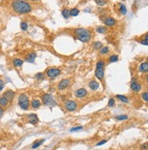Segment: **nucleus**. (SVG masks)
Returning a JSON list of instances; mask_svg holds the SVG:
<instances>
[{"label":"nucleus","instance_id":"11","mask_svg":"<svg viewBox=\"0 0 148 150\" xmlns=\"http://www.w3.org/2000/svg\"><path fill=\"white\" fill-rule=\"evenodd\" d=\"M95 76L99 81H102L105 78V68H95Z\"/></svg>","mask_w":148,"mask_h":150},{"label":"nucleus","instance_id":"14","mask_svg":"<svg viewBox=\"0 0 148 150\" xmlns=\"http://www.w3.org/2000/svg\"><path fill=\"white\" fill-rule=\"evenodd\" d=\"M138 70L140 73H143V74H147L148 73V62H143V63L140 64V66L138 67Z\"/></svg>","mask_w":148,"mask_h":150},{"label":"nucleus","instance_id":"35","mask_svg":"<svg viewBox=\"0 0 148 150\" xmlns=\"http://www.w3.org/2000/svg\"><path fill=\"white\" fill-rule=\"evenodd\" d=\"M141 98H142V99H143V100H145L146 102H148V92L142 93V95H141Z\"/></svg>","mask_w":148,"mask_h":150},{"label":"nucleus","instance_id":"24","mask_svg":"<svg viewBox=\"0 0 148 150\" xmlns=\"http://www.w3.org/2000/svg\"><path fill=\"white\" fill-rule=\"evenodd\" d=\"M44 142H45V139H40V140H37V141H35L34 144L32 145V148H33V149H36V148H39L40 146L42 145Z\"/></svg>","mask_w":148,"mask_h":150},{"label":"nucleus","instance_id":"3","mask_svg":"<svg viewBox=\"0 0 148 150\" xmlns=\"http://www.w3.org/2000/svg\"><path fill=\"white\" fill-rule=\"evenodd\" d=\"M18 105L23 110H27L30 106L29 98L26 94H20L18 97Z\"/></svg>","mask_w":148,"mask_h":150},{"label":"nucleus","instance_id":"43","mask_svg":"<svg viewBox=\"0 0 148 150\" xmlns=\"http://www.w3.org/2000/svg\"><path fill=\"white\" fill-rule=\"evenodd\" d=\"M146 82L148 83V73H147V75H146Z\"/></svg>","mask_w":148,"mask_h":150},{"label":"nucleus","instance_id":"16","mask_svg":"<svg viewBox=\"0 0 148 150\" xmlns=\"http://www.w3.org/2000/svg\"><path fill=\"white\" fill-rule=\"evenodd\" d=\"M36 57H37V54H36V53H34V52L29 53V54L26 56L25 61H27V62H28V63H34Z\"/></svg>","mask_w":148,"mask_h":150},{"label":"nucleus","instance_id":"38","mask_svg":"<svg viewBox=\"0 0 148 150\" xmlns=\"http://www.w3.org/2000/svg\"><path fill=\"white\" fill-rule=\"evenodd\" d=\"M108 140L107 139H103V140H101V141H99L98 143H96V147H99V146H102V145H104V144H106V142H107Z\"/></svg>","mask_w":148,"mask_h":150},{"label":"nucleus","instance_id":"13","mask_svg":"<svg viewBox=\"0 0 148 150\" xmlns=\"http://www.w3.org/2000/svg\"><path fill=\"white\" fill-rule=\"evenodd\" d=\"M27 118H28V122L32 125L37 124L38 121H39V118H38V116L36 114H30V115H28Z\"/></svg>","mask_w":148,"mask_h":150},{"label":"nucleus","instance_id":"30","mask_svg":"<svg viewBox=\"0 0 148 150\" xmlns=\"http://www.w3.org/2000/svg\"><path fill=\"white\" fill-rule=\"evenodd\" d=\"M128 118H129V117H128V116H126V115H120V116H115V119L118 120V121H124V120H127Z\"/></svg>","mask_w":148,"mask_h":150},{"label":"nucleus","instance_id":"34","mask_svg":"<svg viewBox=\"0 0 148 150\" xmlns=\"http://www.w3.org/2000/svg\"><path fill=\"white\" fill-rule=\"evenodd\" d=\"M114 105H115V100H114V98H111L108 100V106L109 107H114Z\"/></svg>","mask_w":148,"mask_h":150},{"label":"nucleus","instance_id":"17","mask_svg":"<svg viewBox=\"0 0 148 150\" xmlns=\"http://www.w3.org/2000/svg\"><path fill=\"white\" fill-rule=\"evenodd\" d=\"M12 63H13L15 67H20V66H23L24 60H22L21 58H14L13 60H12Z\"/></svg>","mask_w":148,"mask_h":150},{"label":"nucleus","instance_id":"33","mask_svg":"<svg viewBox=\"0 0 148 150\" xmlns=\"http://www.w3.org/2000/svg\"><path fill=\"white\" fill-rule=\"evenodd\" d=\"M20 27H21V29L23 30V31H27V28H28V24H27V22H21L20 23Z\"/></svg>","mask_w":148,"mask_h":150},{"label":"nucleus","instance_id":"26","mask_svg":"<svg viewBox=\"0 0 148 150\" xmlns=\"http://www.w3.org/2000/svg\"><path fill=\"white\" fill-rule=\"evenodd\" d=\"M119 12L122 14V15H126L127 13V9H126V6L124 5V4H119Z\"/></svg>","mask_w":148,"mask_h":150},{"label":"nucleus","instance_id":"22","mask_svg":"<svg viewBox=\"0 0 148 150\" xmlns=\"http://www.w3.org/2000/svg\"><path fill=\"white\" fill-rule=\"evenodd\" d=\"M115 98H116L118 100H120V101H121V102H123V103H125V104L129 103V98H127V97H125V96H124V95H116V97H115Z\"/></svg>","mask_w":148,"mask_h":150},{"label":"nucleus","instance_id":"18","mask_svg":"<svg viewBox=\"0 0 148 150\" xmlns=\"http://www.w3.org/2000/svg\"><path fill=\"white\" fill-rule=\"evenodd\" d=\"M30 105L35 109H37V108H39L41 106V101L38 99H33L31 101V103H30Z\"/></svg>","mask_w":148,"mask_h":150},{"label":"nucleus","instance_id":"15","mask_svg":"<svg viewBox=\"0 0 148 150\" xmlns=\"http://www.w3.org/2000/svg\"><path fill=\"white\" fill-rule=\"evenodd\" d=\"M15 95H16V93L14 92L13 90H11V89H8L6 90L4 94H3V97H5V98H7L9 101L10 100H13L14 98H15Z\"/></svg>","mask_w":148,"mask_h":150},{"label":"nucleus","instance_id":"32","mask_svg":"<svg viewBox=\"0 0 148 150\" xmlns=\"http://www.w3.org/2000/svg\"><path fill=\"white\" fill-rule=\"evenodd\" d=\"M35 78L37 79V80H44L45 78V75L43 74V73H37V74L35 75Z\"/></svg>","mask_w":148,"mask_h":150},{"label":"nucleus","instance_id":"20","mask_svg":"<svg viewBox=\"0 0 148 150\" xmlns=\"http://www.w3.org/2000/svg\"><path fill=\"white\" fill-rule=\"evenodd\" d=\"M104 46L103 44H102V42H99V41H95V42H94L92 44L93 49H95V50H100Z\"/></svg>","mask_w":148,"mask_h":150},{"label":"nucleus","instance_id":"5","mask_svg":"<svg viewBox=\"0 0 148 150\" xmlns=\"http://www.w3.org/2000/svg\"><path fill=\"white\" fill-rule=\"evenodd\" d=\"M60 74H61V70L60 68H57V67H50V68L46 69V71H45L46 76L50 79L56 78L58 76H60Z\"/></svg>","mask_w":148,"mask_h":150},{"label":"nucleus","instance_id":"21","mask_svg":"<svg viewBox=\"0 0 148 150\" xmlns=\"http://www.w3.org/2000/svg\"><path fill=\"white\" fill-rule=\"evenodd\" d=\"M95 32H97L99 34H106V32H107V27L103 26H99L95 28Z\"/></svg>","mask_w":148,"mask_h":150},{"label":"nucleus","instance_id":"7","mask_svg":"<svg viewBox=\"0 0 148 150\" xmlns=\"http://www.w3.org/2000/svg\"><path fill=\"white\" fill-rule=\"evenodd\" d=\"M130 88L132 90L133 92H135L137 93L139 92L141 89H142V86L139 82L137 81V78H134L132 79V81H131V84H130Z\"/></svg>","mask_w":148,"mask_h":150},{"label":"nucleus","instance_id":"31","mask_svg":"<svg viewBox=\"0 0 148 150\" xmlns=\"http://www.w3.org/2000/svg\"><path fill=\"white\" fill-rule=\"evenodd\" d=\"M95 2L99 6H104V5H106L107 4V0H95Z\"/></svg>","mask_w":148,"mask_h":150},{"label":"nucleus","instance_id":"28","mask_svg":"<svg viewBox=\"0 0 148 150\" xmlns=\"http://www.w3.org/2000/svg\"><path fill=\"white\" fill-rule=\"evenodd\" d=\"M109 50H110V49H109V48L107 47V46H106V47H103V48L99 50V54H100L101 55H106V54H108Z\"/></svg>","mask_w":148,"mask_h":150},{"label":"nucleus","instance_id":"45","mask_svg":"<svg viewBox=\"0 0 148 150\" xmlns=\"http://www.w3.org/2000/svg\"><path fill=\"white\" fill-rule=\"evenodd\" d=\"M25 1H28V0H25Z\"/></svg>","mask_w":148,"mask_h":150},{"label":"nucleus","instance_id":"39","mask_svg":"<svg viewBox=\"0 0 148 150\" xmlns=\"http://www.w3.org/2000/svg\"><path fill=\"white\" fill-rule=\"evenodd\" d=\"M4 87H5V82H4V80L0 79V91H2Z\"/></svg>","mask_w":148,"mask_h":150},{"label":"nucleus","instance_id":"25","mask_svg":"<svg viewBox=\"0 0 148 150\" xmlns=\"http://www.w3.org/2000/svg\"><path fill=\"white\" fill-rule=\"evenodd\" d=\"M8 103H9V100L7 98H5V97H1L0 98V106H6L8 105Z\"/></svg>","mask_w":148,"mask_h":150},{"label":"nucleus","instance_id":"12","mask_svg":"<svg viewBox=\"0 0 148 150\" xmlns=\"http://www.w3.org/2000/svg\"><path fill=\"white\" fill-rule=\"evenodd\" d=\"M88 87L92 91H96L98 90L99 87H100V84H99V82H97L96 80H91V81L88 83Z\"/></svg>","mask_w":148,"mask_h":150},{"label":"nucleus","instance_id":"2","mask_svg":"<svg viewBox=\"0 0 148 150\" xmlns=\"http://www.w3.org/2000/svg\"><path fill=\"white\" fill-rule=\"evenodd\" d=\"M74 33L76 36V39H78L83 43H88L92 38L91 32L88 29L84 28V27H79V28L74 29Z\"/></svg>","mask_w":148,"mask_h":150},{"label":"nucleus","instance_id":"9","mask_svg":"<svg viewBox=\"0 0 148 150\" xmlns=\"http://www.w3.org/2000/svg\"><path fill=\"white\" fill-rule=\"evenodd\" d=\"M69 85H70V79L64 78L58 83L57 88H58V90H65L69 87Z\"/></svg>","mask_w":148,"mask_h":150},{"label":"nucleus","instance_id":"44","mask_svg":"<svg viewBox=\"0 0 148 150\" xmlns=\"http://www.w3.org/2000/svg\"><path fill=\"white\" fill-rule=\"evenodd\" d=\"M33 1H39V0H33Z\"/></svg>","mask_w":148,"mask_h":150},{"label":"nucleus","instance_id":"41","mask_svg":"<svg viewBox=\"0 0 148 150\" xmlns=\"http://www.w3.org/2000/svg\"><path fill=\"white\" fill-rule=\"evenodd\" d=\"M3 114H4V109H3L2 106H0V116H2Z\"/></svg>","mask_w":148,"mask_h":150},{"label":"nucleus","instance_id":"1","mask_svg":"<svg viewBox=\"0 0 148 150\" xmlns=\"http://www.w3.org/2000/svg\"><path fill=\"white\" fill-rule=\"evenodd\" d=\"M11 6L14 12L17 14H27L32 11L31 5L25 0H13Z\"/></svg>","mask_w":148,"mask_h":150},{"label":"nucleus","instance_id":"47","mask_svg":"<svg viewBox=\"0 0 148 150\" xmlns=\"http://www.w3.org/2000/svg\"><path fill=\"white\" fill-rule=\"evenodd\" d=\"M141 150H142V149H141Z\"/></svg>","mask_w":148,"mask_h":150},{"label":"nucleus","instance_id":"23","mask_svg":"<svg viewBox=\"0 0 148 150\" xmlns=\"http://www.w3.org/2000/svg\"><path fill=\"white\" fill-rule=\"evenodd\" d=\"M106 66V62L103 59H99V60L96 62V65H95V68H105Z\"/></svg>","mask_w":148,"mask_h":150},{"label":"nucleus","instance_id":"10","mask_svg":"<svg viewBox=\"0 0 148 150\" xmlns=\"http://www.w3.org/2000/svg\"><path fill=\"white\" fill-rule=\"evenodd\" d=\"M104 24L106 25L107 27H113V26H114L115 24H116V20H115L114 17H112V16H107V17H106V19L104 20Z\"/></svg>","mask_w":148,"mask_h":150},{"label":"nucleus","instance_id":"46","mask_svg":"<svg viewBox=\"0 0 148 150\" xmlns=\"http://www.w3.org/2000/svg\"><path fill=\"white\" fill-rule=\"evenodd\" d=\"M122 1H124V0H122Z\"/></svg>","mask_w":148,"mask_h":150},{"label":"nucleus","instance_id":"27","mask_svg":"<svg viewBox=\"0 0 148 150\" xmlns=\"http://www.w3.org/2000/svg\"><path fill=\"white\" fill-rule=\"evenodd\" d=\"M79 13H80V10L76 7H74V8H72V9H70V16H76L79 15Z\"/></svg>","mask_w":148,"mask_h":150},{"label":"nucleus","instance_id":"4","mask_svg":"<svg viewBox=\"0 0 148 150\" xmlns=\"http://www.w3.org/2000/svg\"><path fill=\"white\" fill-rule=\"evenodd\" d=\"M42 102L45 105H47L50 107H53V106L56 105V100L54 99V98L50 94H44L42 97Z\"/></svg>","mask_w":148,"mask_h":150},{"label":"nucleus","instance_id":"8","mask_svg":"<svg viewBox=\"0 0 148 150\" xmlns=\"http://www.w3.org/2000/svg\"><path fill=\"white\" fill-rule=\"evenodd\" d=\"M87 94H88V92L85 88H79V89L75 90V92H74V97L77 98H79V99H82V98H85V97L87 96Z\"/></svg>","mask_w":148,"mask_h":150},{"label":"nucleus","instance_id":"40","mask_svg":"<svg viewBox=\"0 0 148 150\" xmlns=\"http://www.w3.org/2000/svg\"><path fill=\"white\" fill-rule=\"evenodd\" d=\"M140 44H142V45H144V46H148V41L144 38V39H142L140 41Z\"/></svg>","mask_w":148,"mask_h":150},{"label":"nucleus","instance_id":"37","mask_svg":"<svg viewBox=\"0 0 148 150\" xmlns=\"http://www.w3.org/2000/svg\"><path fill=\"white\" fill-rule=\"evenodd\" d=\"M140 148L142 150H148V142L142 144V145H141V147H140Z\"/></svg>","mask_w":148,"mask_h":150},{"label":"nucleus","instance_id":"42","mask_svg":"<svg viewBox=\"0 0 148 150\" xmlns=\"http://www.w3.org/2000/svg\"><path fill=\"white\" fill-rule=\"evenodd\" d=\"M145 39H146V40H147V41H148V33L146 35V36H145Z\"/></svg>","mask_w":148,"mask_h":150},{"label":"nucleus","instance_id":"29","mask_svg":"<svg viewBox=\"0 0 148 150\" xmlns=\"http://www.w3.org/2000/svg\"><path fill=\"white\" fill-rule=\"evenodd\" d=\"M118 59H119V57H118V55H112L109 56L108 62L109 63H115V62L118 61Z\"/></svg>","mask_w":148,"mask_h":150},{"label":"nucleus","instance_id":"6","mask_svg":"<svg viewBox=\"0 0 148 150\" xmlns=\"http://www.w3.org/2000/svg\"><path fill=\"white\" fill-rule=\"evenodd\" d=\"M65 108L68 112H73L77 109V103L74 100H67L65 102Z\"/></svg>","mask_w":148,"mask_h":150},{"label":"nucleus","instance_id":"19","mask_svg":"<svg viewBox=\"0 0 148 150\" xmlns=\"http://www.w3.org/2000/svg\"><path fill=\"white\" fill-rule=\"evenodd\" d=\"M61 14L65 19H68L70 17V9L68 8H64L63 10L61 11Z\"/></svg>","mask_w":148,"mask_h":150},{"label":"nucleus","instance_id":"36","mask_svg":"<svg viewBox=\"0 0 148 150\" xmlns=\"http://www.w3.org/2000/svg\"><path fill=\"white\" fill-rule=\"evenodd\" d=\"M83 129V126H74V127H72L70 129V131L71 132H75V131H79V130H82Z\"/></svg>","mask_w":148,"mask_h":150}]
</instances>
